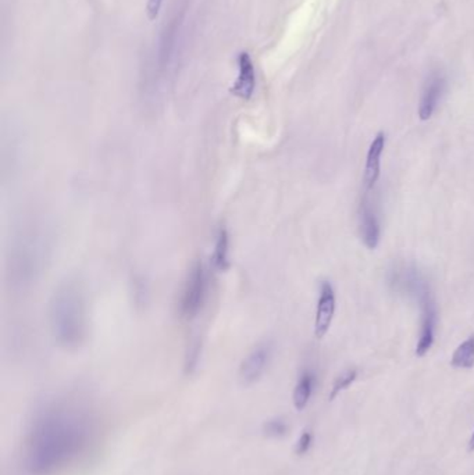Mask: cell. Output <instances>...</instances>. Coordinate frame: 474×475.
Listing matches in <instances>:
<instances>
[{
	"label": "cell",
	"instance_id": "52a82bcc",
	"mask_svg": "<svg viewBox=\"0 0 474 475\" xmlns=\"http://www.w3.org/2000/svg\"><path fill=\"white\" fill-rule=\"evenodd\" d=\"M385 148V134L378 132L373 142L370 144L368 156H366V165H365V175H363V182L366 186V191H371L381 172V156Z\"/></svg>",
	"mask_w": 474,
	"mask_h": 475
},
{
	"label": "cell",
	"instance_id": "8992f818",
	"mask_svg": "<svg viewBox=\"0 0 474 475\" xmlns=\"http://www.w3.org/2000/svg\"><path fill=\"white\" fill-rule=\"evenodd\" d=\"M238 78L231 87L230 92L242 99V101H249L255 92L256 87V74H255V67L252 63V58L249 53L242 52L238 57Z\"/></svg>",
	"mask_w": 474,
	"mask_h": 475
},
{
	"label": "cell",
	"instance_id": "3957f363",
	"mask_svg": "<svg viewBox=\"0 0 474 475\" xmlns=\"http://www.w3.org/2000/svg\"><path fill=\"white\" fill-rule=\"evenodd\" d=\"M208 292V278L205 265L197 262L189 270L178 302V313L184 319H194L201 313Z\"/></svg>",
	"mask_w": 474,
	"mask_h": 475
},
{
	"label": "cell",
	"instance_id": "ba28073f",
	"mask_svg": "<svg viewBox=\"0 0 474 475\" xmlns=\"http://www.w3.org/2000/svg\"><path fill=\"white\" fill-rule=\"evenodd\" d=\"M361 235L369 249H375L380 241V224L369 201V191L361 202Z\"/></svg>",
	"mask_w": 474,
	"mask_h": 475
},
{
	"label": "cell",
	"instance_id": "277c9868",
	"mask_svg": "<svg viewBox=\"0 0 474 475\" xmlns=\"http://www.w3.org/2000/svg\"><path fill=\"white\" fill-rule=\"evenodd\" d=\"M273 357V346L268 342L259 343L241 363L239 379L244 385H254L263 376Z\"/></svg>",
	"mask_w": 474,
	"mask_h": 475
},
{
	"label": "cell",
	"instance_id": "e0dca14e",
	"mask_svg": "<svg viewBox=\"0 0 474 475\" xmlns=\"http://www.w3.org/2000/svg\"><path fill=\"white\" fill-rule=\"evenodd\" d=\"M161 4H163V0H148V4H146V14H148V18H149L151 21H154V20L158 18L160 8H161Z\"/></svg>",
	"mask_w": 474,
	"mask_h": 475
},
{
	"label": "cell",
	"instance_id": "2e32d148",
	"mask_svg": "<svg viewBox=\"0 0 474 475\" xmlns=\"http://www.w3.org/2000/svg\"><path fill=\"white\" fill-rule=\"evenodd\" d=\"M312 443H313V435H312V432L305 431V432L299 436V439H298V442H297L295 453H297L298 456L306 455V453L309 452V449L312 448Z\"/></svg>",
	"mask_w": 474,
	"mask_h": 475
},
{
	"label": "cell",
	"instance_id": "7a4b0ae2",
	"mask_svg": "<svg viewBox=\"0 0 474 475\" xmlns=\"http://www.w3.org/2000/svg\"><path fill=\"white\" fill-rule=\"evenodd\" d=\"M49 328L54 342L66 350H75L84 345L88 335V305L78 281L68 279L53 292Z\"/></svg>",
	"mask_w": 474,
	"mask_h": 475
},
{
	"label": "cell",
	"instance_id": "7c38bea8",
	"mask_svg": "<svg viewBox=\"0 0 474 475\" xmlns=\"http://www.w3.org/2000/svg\"><path fill=\"white\" fill-rule=\"evenodd\" d=\"M315 381H316V376L311 371H305L301 375V378H299V381H298V384L294 389V395H292V402H294V406H295L297 410L302 412L308 406V403L312 398V393H313Z\"/></svg>",
	"mask_w": 474,
	"mask_h": 475
},
{
	"label": "cell",
	"instance_id": "5b68a950",
	"mask_svg": "<svg viewBox=\"0 0 474 475\" xmlns=\"http://www.w3.org/2000/svg\"><path fill=\"white\" fill-rule=\"evenodd\" d=\"M335 313V293L328 282L321 284L315 318V336L321 339L328 332Z\"/></svg>",
	"mask_w": 474,
	"mask_h": 475
},
{
	"label": "cell",
	"instance_id": "30bf717a",
	"mask_svg": "<svg viewBox=\"0 0 474 475\" xmlns=\"http://www.w3.org/2000/svg\"><path fill=\"white\" fill-rule=\"evenodd\" d=\"M434 329H435V309L428 298L423 300V319L420 338L416 346V356L423 357L428 353L434 343Z\"/></svg>",
	"mask_w": 474,
	"mask_h": 475
},
{
	"label": "cell",
	"instance_id": "9c48e42d",
	"mask_svg": "<svg viewBox=\"0 0 474 475\" xmlns=\"http://www.w3.org/2000/svg\"><path fill=\"white\" fill-rule=\"evenodd\" d=\"M445 89V78L439 74H432L423 91L422 101L419 106V118L422 121L430 120L439 98L442 96Z\"/></svg>",
	"mask_w": 474,
	"mask_h": 475
},
{
	"label": "cell",
	"instance_id": "9a60e30c",
	"mask_svg": "<svg viewBox=\"0 0 474 475\" xmlns=\"http://www.w3.org/2000/svg\"><path fill=\"white\" fill-rule=\"evenodd\" d=\"M356 376H358L356 369H348L342 375H339L332 385V389H331V393H330V400H334L342 391L348 389L355 382Z\"/></svg>",
	"mask_w": 474,
	"mask_h": 475
},
{
	"label": "cell",
	"instance_id": "6da1fadb",
	"mask_svg": "<svg viewBox=\"0 0 474 475\" xmlns=\"http://www.w3.org/2000/svg\"><path fill=\"white\" fill-rule=\"evenodd\" d=\"M101 420L85 402L57 399L30 422L23 463L30 475H58L84 462L96 448Z\"/></svg>",
	"mask_w": 474,
	"mask_h": 475
},
{
	"label": "cell",
	"instance_id": "8fae6325",
	"mask_svg": "<svg viewBox=\"0 0 474 475\" xmlns=\"http://www.w3.org/2000/svg\"><path fill=\"white\" fill-rule=\"evenodd\" d=\"M211 262L217 272H225L230 268V235L224 227H221L216 235Z\"/></svg>",
	"mask_w": 474,
	"mask_h": 475
},
{
	"label": "cell",
	"instance_id": "4fadbf2b",
	"mask_svg": "<svg viewBox=\"0 0 474 475\" xmlns=\"http://www.w3.org/2000/svg\"><path fill=\"white\" fill-rule=\"evenodd\" d=\"M452 367L455 369H473L474 367V335L462 342L454 352Z\"/></svg>",
	"mask_w": 474,
	"mask_h": 475
},
{
	"label": "cell",
	"instance_id": "5bb4252c",
	"mask_svg": "<svg viewBox=\"0 0 474 475\" xmlns=\"http://www.w3.org/2000/svg\"><path fill=\"white\" fill-rule=\"evenodd\" d=\"M262 432H263L266 438L280 439V438H284L288 433V424L281 417L268 419L263 422Z\"/></svg>",
	"mask_w": 474,
	"mask_h": 475
},
{
	"label": "cell",
	"instance_id": "ac0fdd59",
	"mask_svg": "<svg viewBox=\"0 0 474 475\" xmlns=\"http://www.w3.org/2000/svg\"><path fill=\"white\" fill-rule=\"evenodd\" d=\"M469 450L470 452H473L474 450V432L473 435H472V439H470V443H469Z\"/></svg>",
	"mask_w": 474,
	"mask_h": 475
}]
</instances>
